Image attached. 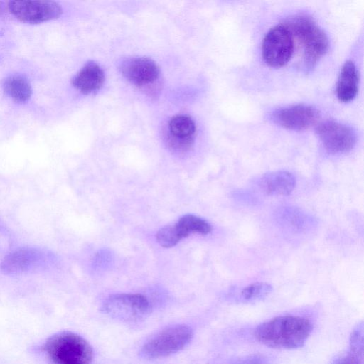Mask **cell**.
I'll return each instance as SVG.
<instances>
[{
  "label": "cell",
  "instance_id": "cell-6",
  "mask_svg": "<svg viewBox=\"0 0 364 364\" xmlns=\"http://www.w3.org/2000/svg\"><path fill=\"white\" fill-rule=\"evenodd\" d=\"M150 304L141 294L122 293L109 296L103 303V311L121 321L133 322L144 318Z\"/></svg>",
  "mask_w": 364,
  "mask_h": 364
},
{
  "label": "cell",
  "instance_id": "cell-2",
  "mask_svg": "<svg viewBox=\"0 0 364 364\" xmlns=\"http://www.w3.org/2000/svg\"><path fill=\"white\" fill-rule=\"evenodd\" d=\"M43 348L53 364H90L92 358L90 345L71 331H61L51 336Z\"/></svg>",
  "mask_w": 364,
  "mask_h": 364
},
{
  "label": "cell",
  "instance_id": "cell-20",
  "mask_svg": "<svg viewBox=\"0 0 364 364\" xmlns=\"http://www.w3.org/2000/svg\"><path fill=\"white\" fill-rule=\"evenodd\" d=\"M232 364H269V361L263 355L252 354L237 359Z\"/></svg>",
  "mask_w": 364,
  "mask_h": 364
},
{
  "label": "cell",
  "instance_id": "cell-17",
  "mask_svg": "<svg viewBox=\"0 0 364 364\" xmlns=\"http://www.w3.org/2000/svg\"><path fill=\"white\" fill-rule=\"evenodd\" d=\"M5 93L15 102L24 103L32 95V87L29 81L21 75L8 77L3 83Z\"/></svg>",
  "mask_w": 364,
  "mask_h": 364
},
{
  "label": "cell",
  "instance_id": "cell-18",
  "mask_svg": "<svg viewBox=\"0 0 364 364\" xmlns=\"http://www.w3.org/2000/svg\"><path fill=\"white\" fill-rule=\"evenodd\" d=\"M272 291V287L266 282H255L245 287L240 299L243 302H255L266 298Z\"/></svg>",
  "mask_w": 364,
  "mask_h": 364
},
{
  "label": "cell",
  "instance_id": "cell-15",
  "mask_svg": "<svg viewBox=\"0 0 364 364\" xmlns=\"http://www.w3.org/2000/svg\"><path fill=\"white\" fill-rule=\"evenodd\" d=\"M105 81V73L102 68L93 61L85 63L72 80L73 85L83 94L97 91Z\"/></svg>",
  "mask_w": 364,
  "mask_h": 364
},
{
  "label": "cell",
  "instance_id": "cell-11",
  "mask_svg": "<svg viewBox=\"0 0 364 364\" xmlns=\"http://www.w3.org/2000/svg\"><path fill=\"white\" fill-rule=\"evenodd\" d=\"M119 70L129 82L144 86L158 79L160 70L156 63L146 57H134L122 62Z\"/></svg>",
  "mask_w": 364,
  "mask_h": 364
},
{
  "label": "cell",
  "instance_id": "cell-1",
  "mask_svg": "<svg viewBox=\"0 0 364 364\" xmlns=\"http://www.w3.org/2000/svg\"><path fill=\"white\" fill-rule=\"evenodd\" d=\"M313 329L311 322L299 316H280L259 324L255 338L273 348L295 349L304 345Z\"/></svg>",
  "mask_w": 364,
  "mask_h": 364
},
{
  "label": "cell",
  "instance_id": "cell-12",
  "mask_svg": "<svg viewBox=\"0 0 364 364\" xmlns=\"http://www.w3.org/2000/svg\"><path fill=\"white\" fill-rule=\"evenodd\" d=\"M169 147L176 152L184 153L190 149L195 137L196 124L193 119L185 114L173 117L168 124Z\"/></svg>",
  "mask_w": 364,
  "mask_h": 364
},
{
  "label": "cell",
  "instance_id": "cell-21",
  "mask_svg": "<svg viewBox=\"0 0 364 364\" xmlns=\"http://www.w3.org/2000/svg\"><path fill=\"white\" fill-rule=\"evenodd\" d=\"M333 364H363V356H359L350 352L335 360Z\"/></svg>",
  "mask_w": 364,
  "mask_h": 364
},
{
  "label": "cell",
  "instance_id": "cell-4",
  "mask_svg": "<svg viewBox=\"0 0 364 364\" xmlns=\"http://www.w3.org/2000/svg\"><path fill=\"white\" fill-rule=\"evenodd\" d=\"M192 338L193 331L188 326H172L147 341L142 347V353L149 358L166 357L183 349Z\"/></svg>",
  "mask_w": 364,
  "mask_h": 364
},
{
  "label": "cell",
  "instance_id": "cell-5",
  "mask_svg": "<svg viewBox=\"0 0 364 364\" xmlns=\"http://www.w3.org/2000/svg\"><path fill=\"white\" fill-rule=\"evenodd\" d=\"M294 49L293 34L287 24L272 27L262 42V58L272 68H281L291 59Z\"/></svg>",
  "mask_w": 364,
  "mask_h": 364
},
{
  "label": "cell",
  "instance_id": "cell-13",
  "mask_svg": "<svg viewBox=\"0 0 364 364\" xmlns=\"http://www.w3.org/2000/svg\"><path fill=\"white\" fill-rule=\"evenodd\" d=\"M42 253L34 248L24 247L8 254L1 263L5 274H18L31 269L41 259Z\"/></svg>",
  "mask_w": 364,
  "mask_h": 364
},
{
  "label": "cell",
  "instance_id": "cell-16",
  "mask_svg": "<svg viewBox=\"0 0 364 364\" xmlns=\"http://www.w3.org/2000/svg\"><path fill=\"white\" fill-rule=\"evenodd\" d=\"M358 90V73L353 62L346 61L343 65L336 87L337 97L341 102L351 101Z\"/></svg>",
  "mask_w": 364,
  "mask_h": 364
},
{
  "label": "cell",
  "instance_id": "cell-7",
  "mask_svg": "<svg viewBox=\"0 0 364 364\" xmlns=\"http://www.w3.org/2000/svg\"><path fill=\"white\" fill-rule=\"evenodd\" d=\"M9 12L21 22L38 24L58 18L63 9L53 1H11L8 2Z\"/></svg>",
  "mask_w": 364,
  "mask_h": 364
},
{
  "label": "cell",
  "instance_id": "cell-8",
  "mask_svg": "<svg viewBox=\"0 0 364 364\" xmlns=\"http://www.w3.org/2000/svg\"><path fill=\"white\" fill-rule=\"evenodd\" d=\"M211 231L212 227L208 221L198 216L186 214L176 223L161 228L156 235V239L161 247L168 248L176 245L191 234L208 235Z\"/></svg>",
  "mask_w": 364,
  "mask_h": 364
},
{
  "label": "cell",
  "instance_id": "cell-3",
  "mask_svg": "<svg viewBox=\"0 0 364 364\" xmlns=\"http://www.w3.org/2000/svg\"><path fill=\"white\" fill-rule=\"evenodd\" d=\"M293 36L304 48V61L308 68H312L325 55L328 49V38L314 20L306 15L293 17L287 24Z\"/></svg>",
  "mask_w": 364,
  "mask_h": 364
},
{
  "label": "cell",
  "instance_id": "cell-9",
  "mask_svg": "<svg viewBox=\"0 0 364 364\" xmlns=\"http://www.w3.org/2000/svg\"><path fill=\"white\" fill-rule=\"evenodd\" d=\"M316 132L325 149L331 154L347 152L357 141L351 127L335 121L321 122L317 126Z\"/></svg>",
  "mask_w": 364,
  "mask_h": 364
},
{
  "label": "cell",
  "instance_id": "cell-14",
  "mask_svg": "<svg viewBox=\"0 0 364 364\" xmlns=\"http://www.w3.org/2000/svg\"><path fill=\"white\" fill-rule=\"evenodd\" d=\"M262 191L269 196L289 195L296 186V178L288 171H278L262 176L259 181Z\"/></svg>",
  "mask_w": 364,
  "mask_h": 364
},
{
  "label": "cell",
  "instance_id": "cell-19",
  "mask_svg": "<svg viewBox=\"0 0 364 364\" xmlns=\"http://www.w3.org/2000/svg\"><path fill=\"white\" fill-rule=\"evenodd\" d=\"M350 352L363 356V323L360 322L353 330L350 337Z\"/></svg>",
  "mask_w": 364,
  "mask_h": 364
},
{
  "label": "cell",
  "instance_id": "cell-10",
  "mask_svg": "<svg viewBox=\"0 0 364 364\" xmlns=\"http://www.w3.org/2000/svg\"><path fill=\"white\" fill-rule=\"evenodd\" d=\"M272 120L287 129L301 131L314 124L318 118V111L309 105H296L275 111Z\"/></svg>",
  "mask_w": 364,
  "mask_h": 364
}]
</instances>
